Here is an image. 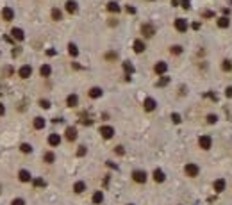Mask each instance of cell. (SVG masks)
<instances>
[{"mask_svg":"<svg viewBox=\"0 0 232 205\" xmlns=\"http://www.w3.org/2000/svg\"><path fill=\"white\" fill-rule=\"evenodd\" d=\"M175 29H177L179 32H186V31H188V20L177 18V20H175Z\"/></svg>","mask_w":232,"mask_h":205,"instance_id":"1","label":"cell"},{"mask_svg":"<svg viewBox=\"0 0 232 205\" xmlns=\"http://www.w3.org/2000/svg\"><path fill=\"white\" fill-rule=\"evenodd\" d=\"M100 134H102V138H104V139H111L112 135H114V128L109 127V125H104V127L100 128Z\"/></svg>","mask_w":232,"mask_h":205,"instance_id":"2","label":"cell"},{"mask_svg":"<svg viewBox=\"0 0 232 205\" xmlns=\"http://www.w3.org/2000/svg\"><path fill=\"white\" fill-rule=\"evenodd\" d=\"M198 145H200L202 150H209V148H211V145H213V141H211L209 135H202V138L198 139Z\"/></svg>","mask_w":232,"mask_h":205,"instance_id":"3","label":"cell"},{"mask_svg":"<svg viewBox=\"0 0 232 205\" xmlns=\"http://www.w3.org/2000/svg\"><path fill=\"white\" fill-rule=\"evenodd\" d=\"M31 73H32V68L29 66V64H23L20 70H18V75L21 77V79H29L31 77Z\"/></svg>","mask_w":232,"mask_h":205,"instance_id":"4","label":"cell"},{"mask_svg":"<svg viewBox=\"0 0 232 205\" xmlns=\"http://www.w3.org/2000/svg\"><path fill=\"white\" fill-rule=\"evenodd\" d=\"M132 178H134L136 182H139V184H143V182H147V173H145V171L136 170V171L132 173Z\"/></svg>","mask_w":232,"mask_h":205,"instance_id":"5","label":"cell"},{"mask_svg":"<svg viewBox=\"0 0 232 205\" xmlns=\"http://www.w3.org/2000/svg\"><path fill=\"white\" fill-rule=\"evenodd\" d=\"M141 32H143V36H147V38H152V36L155 34V29H154V25H150V23H145V25L141 27Z\"/></svg>","mask_w":232,"mask_h":205,"instance_id":"6","label":"cell"},{"mask_svg":"<svg viewBox=\"0 0 232 205\" xmlns=\"http://www.w3.org/2000/svg\"><path fill=\"white\" fill-rule=\"evenodd\" d=\"M186 173H188V177H196L198 175V166L196 164H186Z\"/></svg>","mask_w":232,"mask_h":205,"instance_id":"7","label":"cell"},{"mask_svg":"<svg viewBox=\"0 0 232 205\" xmlns=\"http://www.w3.org/2000/svg\"><path fill=\"white\" fill-rule=\"evenodd\" d=\"M66 139L68 141H75L77 139V128L75 127H68L66 128Z\"/></svg>","mask_w":232,"mask_h":205,"instance_id":"8","label":"cell"},{"mask_svg":"<svg viewBox=\"0 0 232 205\" xmlns=\"http://www.w3.org/2000/svg\"><path fill=\"white\" fill-rule=\"evenodd\" d=\"M154 70H155V73H157V75H162V73H166V70H168V64L161 61V62H157V64H155V68H154Z\"/></svg>","mask_w":232,"mask_h":205,"instance_id":"9","label":"cell"},{"mask_svg":"<svg viewBox=\"0 0 232 205\" xmlns=\"http://www.w3.org/2000/svg\"><path fill=\"white\" fill-rule=\"evenodd\" d=\"M59 143H61V135L59 134H50L48 135V145L50 146H57Z\"/></svg>","mask_w":232,"mask_h":205,"instance_id":"10","label":"cell"},{"mask_svg":"<svg viewBox=\"0 0 232 205\" xmlns=\"http://www.w3.org/2000/svg\"><path fill=\"white\" fill-rule=\"evenodd\" d=\"M64 7H66V11L68 13H77V2H75V0H68V2L64 4Z\"/></svg>","mask_w":232,"mask_h":205,"instance_id":"11","label":"cell"},{"mask_svg":"<svg viewBox=\"0 0 232 205\" xmlns=\"http://www.w3.org/2000/svg\"><path fill=\"white\" fill-rule=\"evenodd\" d=\"M2 16H4V20H6V21H11V20H13V16H14V13H13V9H11V7H4V9H2Z\"/></svg>","mask_w":232,"mask_h":205,"instance_id":"12","label":"cell"},{"mask_svg":"<svg viewBox=\"0 0 232 205\" xmlns=\"http://www.w3.org/2000/svg\"><path fill=\"white\" fill-rule=\"evenodd\" d=\"M214 191H216V193L225 191V180H223V178H218V180L214 182Z\"/></svg>","mask_w":232,"mask_h":205,"instance_id":"13","label":"cell"},{"mask_svg":"<svg viewBox=\"0 0 232 205\" xmlns=\"http://www.w3.org/2000/svg\"><path fill=\"white\" fill-rule=\"evenodd\" d=\"M66 104H68V107H75V105L79 104V96H77V95H70V96L66 98Z\"/></svg>","mask_w":232,"mask_h":205,"instance_id":"14","label":"cell"},{"mask_svg":"<svg viewBox=\"0 0 232 205\" xmlns=\"http://www.w3.org/2000/svg\"><path fill=\"white\" fill-rule=\"evenodd\" d=\"M18 178H20L21 182H29V180H31V173H29L27 170H20V173H18Z\"/></svg>","mask_w":232,"mask_h":205,"instance_id":"15","label":"cell"},{"mask_svg":"<svg viewBox=\"0 0 232 205\" xmlns=\"http://www.w3.org/2000/svg\"><path fill=\"white\" fill-rule=\"evenodd\" d=\"M11 34H13V38H14L16 41H21L23 38H25V36H23V31H21V29H18V27H16V29H13V31H11Z\"/></svg>","mask_w":232,"mask_h":205,"instance_id":"16","label":"cell"},{"mask_svg":"<svg viewBox=\"0 0 232 205\" xmlns=\"http://www.w3.org/2000/svg\"><path fill=\"white\" fill-rule=\"evenodd\" d=\"M143 50H145V43H143V41H139V39H136V41H134V52L141 54Z\"/></svg>","mask_w":232,"mask_h":205,"instance_id":"17","label":"cell"},{"mask_svg":"<svg viewBox=\"0 0 232 205\" xmlns=\"http://www.w3.org/2000/svg\"><path fill=\"white\" fill-rule=\"evenodd\" d=\"M39 73H41V77H48V75L52 73V68H50L48 64H43L41 70H39Z\"/></svg>","mask_w":232,"mask_h":205,"instance_id":"18","label":"cell"},{"mask_svg":"<svg viewBox=\"0 0 232 205\" xmlns=\"http://www.w3.org/2000/svg\"><path fill=\"white\" fill-rule=\"evenodd\" d=\"M89 96H91V98L102 96V89H100V87H91V89H89Z\"/></svg>","mask_w":232,"mask_h":205,"instance_id":"19","label":"cell"},{"mask_svg":"<svg viewBox=\"0 0 232 205\" xmlns=\"http://www.w3.org/2000/svg\"><path fill=\"white\" fill-rule=\"evenodd\" d=\"M155 105H157V104H155L154 98H147V100H145V109H147V111H154Z\"/></svg>","mask_w":232,"mask_h":205,"instance_id":"20","label":"cell"},{"mask_svg":"<svg viewBox=\"0 0 232 205\" xmlns=\"http://www.w3.org/2000/svg\"><path fill=\"white\" fill-rule=\"evenodd\" d=\"M154 180L155 182H164V173H162V170H155L154 171Z\"/></svg>","mask_w":232,"mask_h":205,"instance_id":"21","label":"cell"},{"mask_svg":"<svg viewBox=\"0 0 232 205\" xmlns=\"http://www.w3.org/2000/svg\"><path fill=\"white\" fill-rule=\"evenodd\" d=\"M68 52H70V55H73V57H75V55H79V48H77V45H75V43H70V45H68Z\"/></svg>","mask_w":232,"mask_h":205,"instance_id":"22","label":"cell"},{"mask_svg":"<svg viewBox=\"0 0 232 205\" xmlns=\"http://www.w3.org/2000/svg\"><path fill=\"white\" fill-rule=\"evenodd\" d=\"M84 189H86V184H84V182H75V186H73V191L75 193H84Z\"/></svg>","mask_w":232,"mask_h":205,"instance_id":"23","label":"cell"},{"mask_svg":"<svg viewBox=\"0 0 232 205\" xmlns=\"http://www.w3.org/2000/svg\"><path fill=\"white\" fill-rule=\"evenodd\" d=\"M228 25H230L228 18H225V16H223V18H220V20H218V27H220V29H227Z\"/></svg>","mask_w":232,"mask_h":205,"instance_id":"24","label":"cell"},{"mask_svg":"<svg viewBox=\"0 0 232 205\" xmlns=\"http://www.w3.org/2000/svg\"><path fill=\"white\" fill-rule=\"evenodd\" d=\"M102 200H104V193L102 191H97L95 194H93V201L95 203H102Z\"/></svg>","mask_w":232,"mask_h":205,"instance_id":"25","label":"cell"},{"mask_svg":"<svg viewBox=\"0 0 232 205\" xmlns=\"http://www.w3.org/2000/svg\"><path fill=\"white\" fill-rule=\"evenodd\" d=\"M123 70H125V73H127V77H129V75L134 72V66H132V64L127 61V62H123Z\"/></svg>","mask_w":232,"mask_h":205,"instance_id":"26","label":"cell"},{"mask_svg":"<svg viewBox=\"0 0 232 205\" xmlns=\"http://www.w3.org/2000/svg\"><path fill=\"white\" fill-rule=\"evenodd\" d=\"M43 127H45V120H43V118H36V120H34V128L41 130Z\"/></svg>","mask_w":232,"mask_h":205,"instance_id":"27","label":"cell"},{"mask_svg":"<svg viewBox=\"0 0 232 205\" xmlns=\"http://www.w3.org/2000/svg\"><path fill=\"white\" fill-rule=\"evenodd\" d=\"M107 9H109L111 13H118V11H120V6L116 4V2H109V4H107Z\"/></svg>","mask_w":232,"mask_h":205,"instance_id":"28","label":"cell"},{"mask_svg":"<svg viewBox=\"0 0 232 205\" xmlns=\"http://www.w3.org/2000/svg\"><path fill=\"white\" fill-rule=\"evenodd\" d=\"M54 161H56V155H54L52 152H46V153H45V162L50 164V162H54Z\"/></svg>","mask_w":232,"mask_h":205,"instance_id":"29","label":"cell"},{"mask_svg":"<svg viewBox=\"0 0 232 205\" xmlns=\"http://www.w3.org/2000/svg\"><path fill=\"white\" fill-rule=\"evenodd\" d=\"M20 150H21L23 153H31V150H32V146H31L29 143H23V145H20Z\"/></svg>","mask_w":232,"mask_h":205,"instance_id":"30","label":"cell"},{"mask_svg":"<svg viewBox=\"0 0 232 205\" xmlns=\"http://www.w3.org/2000/svg\"><path fill=\"white\" fill-rule=\"evenodd\" d=\"M52 18H54V20H61V18H63L61 11H59V9H52Z\"/></svg>","mask_w":232,"mask_h":205,"instance_id":"31","label":"cell"},{"mask_svg":"<svg viewBox=\"0 0 232 205\" xmlns=\"http://www.w3.org/2000/svg\"><path fill=\"white\" fill-rule=\"evenodd\" d=\"M207 121H209V123H216V121H218V116H216V114H209V116H207Z\"/></svg>","mask_w":232,"mask_h":205,"instance_id":"32","label":"cell"},{"mask_svg":"<svg viewBox=\"0 0 232 205\" xmlns=\"http://www.w3.org/2000/svg\"><path fill=\"white\" fill-rule=\"evenodd\" d=\"M172 120H173V123H180L182 120H180V114H177V112H173L172 114Z\"/></svg>","mask_w":232,"mask_h":205,"instance_id":"33","label":"cell"},{"mask_svg":"<svg viewBox=\"0 0 232 205\" xmlns=\"http://www.w3.org/2000/svg\"><path fill=\"white\" fill-rule=\"evenodd\" d=\"M168 82H170V79H168V77H162V79H161V80L157 82V86H166Z\"/></svg>","mask_w":232,"mask_h":205,"instance_id":"34","label":"cell"},{"mask_svg":"<svg viewBox=\"0 0 232 205\" xmlns=\"http://www.w3.org/2000/svg\"><path fill=\"white\" fill-rule=\"evenodd\" d=\"M39 105H41L43 109H48V107H50V102H48V100H39Z\"/></svg>","mask_w":232,"mask_h":205,"instance_id":"35","label":"cell"},{"mask_svg":"<svg viewBox=\"0 0 232 205\" xmlns=\"http://www.w3.org/2000/svg\"><path fill=\"white\" fill-rule=\"evenodd\" d=\"M221 68H223V70H225V72H228V70H230V68H232V66H230V61H223V64H221Z\"/></svg>","mask_w":232,"mask_h":205,"instance_id":"36","label":"cell"},{"mask_svg":"<svg viewBox=\"0 0 232 205\" xmlns=\"http://www.w3.org/2000/svg\"><path fill=\"white\" fill-rule=\"evenodd\" d=\"M34 186H38V187H43V186H45V180H41V178H36V180H34Z\"/></svg>","mask_w":232,"mask_h":205,"instance_id":"37","label":"cell"},{"mask_svg":"<svg viewBox=\"0 0 232 205\" xmlns=\"http://www.w3.org/2000/svg\"><path fill=\"white\" fill-rule=\"evenodd\" d=\"M179 2H180V6L184 9H189V0H179Z\"/></svg>","mask_w":232,"mask_h":205,"instance_id":"38","label":"cell"},{"mask_svg":"<svg viewBox=\"0 0 232 205\" xmlns=\"http://www.w3.org/2000/svg\"><path fill=\"white\" fill-rule=\"evenodd\" d=\"M172 52H173V54H180V52H182V47L175 45V47H172Z\"/></svg>","mask_w":232,"mask_h":205,"instance_id":"39","label":"cell"},{"mask_svg":"<svg viewBox=\"0 0 232 205\" xmlns=\"http://www.w3.org/2000/svg\"><path fill=\"white\" fill-rule=\"evenodd\" d=\"M77 155H79V157L86 155V146H79V152H77Z\"/></svg>","mask_w":232,"mask_h":205,"instance_id":"40","label":"cell"},{"mask_svg":"<svg viewBox=\"0 0 232 205\" xmlns=\"http://www.w3.org/2000/svg\"><path fill=\"white\" fill-rule=\"evenodd\" d=\"M13 205H25V201L21 198H16V200H13Z\"/></svg>","mask_w":232,"mask_h":205,"instance_id":"41","label":"cell"},{"mask_svg":"<svg viewBox=\"0 0 232 205\" xmlns=\"http://www.w3.org/2000/svg\"><path fill=\"white\" fill-rule=\"evenodd\" d=\"M114 152L118 153V155H123V152H125V150H123V146H116V150H114Z\"/></svg>","mask_w":232,"mask_h":205,"instance_id":"42","label":"cell"},{"mask_svg":"<svg viewBox=\"0 0 232 205\" xmlns=\"http://www.w3.org/2000/svg\"><path fill=\"white\" fill-rule=\"evenodd\" d=\"M4 114H6V107L0 104V116H4Z\"/></svg>","mask_w":232,"mask_h":205,"instance_id":"43","label":"cell"},{"mask_svg":"<svg viewBox=\"0 0 232 205\" xmlns=\"http://www.w3.org/2000/svg\"><path fill=\"white\" fill-rule=\"evenodd\" d=\"M225 95H227V96H232V86H230V87H227V91H225Z\"/></svg>","mask_w":232,"mask_h":205,"instance_id":"44","label":"cell"},{"mask_svg":"<svg viewBox=\"0 0 232 205\" xmlns=\"http://www.w3.org/2000/svg\"><path fill=\"white\" fill-rule=\"evenodd\" d=\"M204 16H214V13H213V11H205Z\"/></svg>","mask_w":232,"mask_h":205,"instance_id":"45","label":"cell"},{"mask_svg":"<svg viewBox=\"0 0 232 205\" xmlns=\"http://www.w3.org/2000/svg\"><path fill=\"white\" fill-rule=\"evenodd\" d=\"M193 29H195V31H198V29H200V23H198V21H195V23H193Z\"/></svg>","mask_w":232,"mask_h":205,"instance_id":"46","label":"cell"},{"mask_svg":"<svg viewBox=\"0 0 232 205\" xmlns=\"http://www.w3.org/2000/svg\"><path fill=\"white\" fill-rule=\"evenodd\" d=\"M127 11H129L130 14H134V13H136V9H134V7H127Z\"/></svg>","mask_w":232,"mask_h":205,"instance_id":"47","label":"cell"}]
</instances>
